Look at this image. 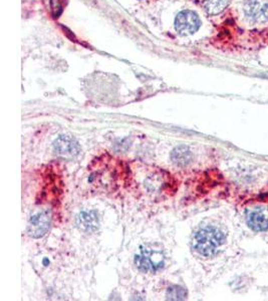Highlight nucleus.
Instances as JSON below:
<instances>
[{"instance_id":"2","label":"nucleus","mask_w":268,"mask_h":301,"mask_svg":"<svg viewBox=\"0 0 268 301\" xmlns=\"http://www.w3.org/2000/svg\"><path fill=\"white\" fill-rule=\"evenodd\" d=\"M135 264L145 273H155L165 265V257L162 251L150 247H141L140 253L135 256Z\"/></svg>"},{"instance_id":"6","label":"nucleus","mask_w":268,"mask_h":301,"mask_svg":"<svg viewBox=\"0 0 268 301\" xmlns=\"http://www.w3.org/2000/svg\"><path fill=\"white\" fill-rule=\"evenodd\" d=\"M247 225L256 232L265 231L268 229V207L260 206L247 210L246 212Z\"/></svg>"},{"instance_id":"9","label":"nucleus","mask_w":268,"mask_h":301,"mask_svg":"<svg viewBox=\"0 0 268 301\" xmlns=\"http://www.w3.org/2000/svg\"><path fill=\"white\" fill-rule=\"evenodd\" d=\"M192 152L186 146H179L175 148L171 153V160L177 166H187L192 161Z\"/></svg>"},{"instance_id":"12","label":"nucleus","mask_w":268,"mask_h":301,"mask_svg":"<svg viewBox=\"0 0 268 301\" xmlns=\"http://www.w3.org/2000/svg\"><path fill=\"white\" fill-rule=\"evenodd\" d=\"M130 145H131V141L129 139H123V140L116 143L115 149L118 152H124V151H127L130 148Z\"/></svg>"},{"instance_id":"8","label":"nucleus","mask_w":268,"mask_h":301,"mask_svg":"<svg viewBox=\"0 0 268 301\" xmlns=\"http://www.w3.org/2000/svg\"><path fill=\"white\" fill-rule=\"evenodd\" d=\"M76 225L79 230L85 233H93L100 226V219L95 211H82L76 217Z\"/></svg>"},{"instance_id":"13","label":"nucleus","mask_w":268,"mask_h":301,"mask_svg":"<svg viewBox=\"0 0 268 301\" xmlns=\"http://www.w3.org/2000/svg\"><path fill=\"white\" fill-rule=\"evenodd\" d=\"M51 6H52V10L54 12L55 16H59L62 11H63V6L60 0H51Z\"/></svg>"},{"instance_id":"4","label":"nucleus","mask_w":268,"mask_h":301,"mask_svg":"<svg viewBox=\"0 0 268 301\" xmlns=\"http://www.w3.org/2000/svg\"><path fill=\"white\" fill-rule=\"evenodd\" d=\"M52 223V217L49 211H40L32 215L27 224V233L30 237L38 239L43 237Z\"/></svg>"},{"instance_id":"5","label":"nucleus","mask_w":268,"mask_h":301,"mask_svg":"<svg viewBox=\"0 0 268 301\" xmlns=\"http://www.w3.org/2000/svg\"><path fill=\"white\" fill-rule=\"evenodd\" d=\"M55 153L65 160H72L78 156L80 152V147L75 139L62 135L54 143Z\"/></svg>"},{"instance_id":"11","label":"nucleus","mask_w":268,"mask_h":301,"mask_svg":"<svg viewBox=\"0 0 268 301\" xmlns=\"http://www.w3.org/2000/svg\"><path fill=\"white\" fill-rule=\"evenodd\" d=\"M166 297L169 300H184L187 297V292L183 287L174 285L168 288Z\"/></svg>"},{"instance_id":"7","label":"nucleus","mask_w":268,"mask_h":301,"mask_svg":"<svg viewBox=\"0 0 268 301\" xmlns=\"http://www.w3.org/2000/svg\"><path fill=\"white\" fill-rule=\"evenodd\" d=\"M246 16L259 23L268 22V2L264 0H247L244 4Z\"/></svg>"},{"instance_id":"1","label":"nucleus","mask_w":268,"mask_h":301,"mask_svg":"<svg viewBox=\"0 0 268 301\" xmlns=\"http://www.w3.org/2000/svg\"><path fill=\"white\" fill-rule=\"evenodd\" d=\"M225 242V236L216 227L208 226L200 229L194 237L193 246L195 250L205 257L215 255Z\"/></svg>"},{"instance_id":"10","label":"nucleus","mask_w":268,"mask_h":301,"mask_svg":"<svg viewBox=\"0 0 268 301\" xmlns=\"http://www.w3.org/2000/svg\"><path fill=\"white\" fill-rule=\"evenodd\" d=\"M230 0H203V6L208 14L217 15L225 10Z\"/></svg>"},{"instance_id":"3","label":"nucleus","mask_w":268,"mask_h":301,"mask_svg":"<svg viewBox=\"0 0 268 301\" xmlns=\"http://www.w3.org/2000/svg\"><path fill=\"white\" fill-rule=\"evenodd\" d=\"M201 25L199 16L191 10H183L178 13L175 19V28L181 35H191L195 33Z\"/></svg>"}]
</instances>
